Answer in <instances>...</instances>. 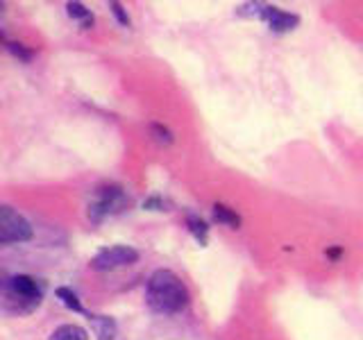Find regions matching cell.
<instances>
[{"label": "cell", "mask_w": 363, "mask_h": 340, "mask_svg": "<svg viewBox=\"0 0 363 340\" xmlns=\"http://www.w3.org/2000/svg\"><path fill=\"white\" fill-rule=\"evenodd\" d=\"M55 295L62 300V304L66 306V309L77 311V313H82V311H84V309H82V302L77 300V295H75L71 288H57V290H55Z\"/></svg>", "instance_id": "11"}, {"label": "cell", "mask_w": 363, "mask_h": 340, "mask_svg": "<svg viewBox=\"0 0 363 340\" xmlns=\"http://www.w3.org/2000/svg\"><path fill=\"white\" fill-rule=\"evenodd\" d=\"M50 340H89V336L84 329L77 324H62L52 332Z\"/></svg>", "instance_id": "8"}, {"label": "cell", "mask_w": 363, "mask_h": 340, "mask_svg": "<svg viewBox=\"0 0 363 340\" xmlns=\"http://www.w3.org/2000/svg\"><path fill=\"white\" fill-rule=\"evenodd\" d=\"M150 132L155 134V139L159 141V143H173V134H170V130L168 128H164V125H159V123H152L150 125Z\"/></svg>", "instance_id": "13"}, {"label": "cell", "mask_w": 363, "mask_h": 340, "mask_svg": "<svg viewBox=\"0 0 363 340\" xmlns=\"http://www.w3.org/2000/svg\"><path fill=\"white\" fill-rule=\"evenodd\" d=\"M109 7H111V11H113V16L118 18L121 26L128 28V26H130V16H128V11L123 9V5H121V3H109Z\"/></svg>", "instance_id": "15"}, {"label": "cell", "mask_w": 363, "mask_h": 340, "mask_svg": "<svg viewBox=\"0 0 363 340\" xmlns=\"http://www.w3.org/2000/svg\"><path fill=\"white\" fill-rule=\"evenodd\" d=\"M32 227L11 207L0 209V243H26L32 238Z\"/></svg>", "instance_id": "3"}, {"label": "cell", "mask_w": 363, "mask_h": 340, "mask_svg": "<svg viewBox=\"0 0 363 340\" xmlns=\"http://www.w3.org/2000/svg\"><path fill=\"white\" fill-rule=\"evenodd\" d=\"M139 261V252L134 247L128 245H113V247H105L94 256L91 261V268L94 270H116L123 266H130Z\"/></svg>", "instance_id": "5"}, {"label": "cell", "mask_w": 363, "mask_h": 340, "mask_svg": "<svg viewBox=\"0 0 363 340\" xmlns=\"http://www.w3.org/2000/svg\"><path fill=\"white\" fill-rule=\"evenodd\" d=\"M145 300L155 313L170 315V313H179L182 309H186L189 290L175 272L157 270V272H152V277L147 279Z\"/></svg>", "instance_id": "1"}, {"label": "cell", "mask_w": 363, "mask_h": 340, "mask_svg": "<svg viewBox=\"0 0 363 340\" xmlns=\"http://www.w3.org/2000/svg\"><path fill=\"white\" fill-rule=\"evenodd\" d=\"M189 227H191L193 236H196L200 243L207 241V225H204L200 218H196V215H189Z\"/></svg>", "instance_id": "12"}, {"label": "cell", "mask_w": 363, "mask_h": 340, "mask_svg": "<svg viewBox=\"0 0 363 340\" xmlns=\"http://www.w3.org/2000/svg\"><path fill=\"white\" fill-rule=\"evenodd\" d=\"M327 254H329V256H332V259H334V256H338V254H340V249H338V247H332V249H329V252H327Z\"/></svg>", "instance_id": "16"}, {"label": "cell", "mask_w": 363, "mask_h": 340, "mask_svg": "<svg viewBox=\"0 0 363 340\" xmlns=\"http://www.w3.org/2000/svg\"><path fill=\"white\" fill-rule=\"evenodd\" d=\"M128 202H130V200L125 198L123 188H118V186L98 188L94 202L89 204V218L94 220V222H100L102 218H105V215L121 211Z\"/></svg>", "instance_id": "4"}, {"label": "cell", "mask_w": 363, "mask_h": 340, "mask_svg": "<svg viewBox=\"0 0 363 340\" xmlns=\"http://www.w3.org/2000/svg\"><path fill=\"white\" fill-rule=\"evenodd\" d=\"M89 320L94 322V327H96L98 340H113V336H116V322H113L111 317H107V315H91Z\"/></svg>", "instance_id": "7"}, {"label": "cell", "mask_w": 363, "mask_h": 340, "mask_svg": "<svg viewBox=\"0 0 363 340\" xmlns=\"http://www.w3.org/2000/svg\"><path fill=\"white\" fill-rule=\"evenodd\" d=\"M66 9H68V14H71L73 18H77L79 23H82V28L94 26V16H91V11L82 3H68Z\"/></svg>", "instance_id": "10"}, {"label": "cell", "mask_w": 363, "mask_h": 340, "mask_svg": "<svg viewBox=\"0 0 363 340\" xmlns=\"http://www.w3.org/2000/svg\"><path fill=\"white\" fill-rule=\"evenodd\" d=\"M268 26L272 32H291L298 28L300 23V16L298 14H291V11H284V9H277V7H268L266 9V16Z\"/></svg>", "instance_id": "6"}, {"label": "cell", "mask_w": 363, "mask_h": 340, "mask_svg": "<svg viewBox=\"0 0 363 340\" xmlns=\"http://www.w3.org/2000/svg\"><path fill=\"white\" fill-rule=\"evenodd\" d=\"M7 48H9V52H11V55L18 57V60H23V62H30V60H32V52H30L23 43L9 41V43H7Z\"/></svg>", "instance_id": "14"}, {"label": "cell", "mask_w": 363, "mask_h": 340, "mask_svg": "<svg viewBox=\"0 0 363 340\" xmlns=\"http://www.w3.org/2000/svg\"><path fill=\"white\" fill-rule=\"evenodd\" d=\"M41 295H43V290L34 277L16 275L5 281V298H7V302H16L18 311H32L34 306H39Z\"/></svg>", "instance_id": "2"}, {"label": "cell", "mask_w": 363, "mask_h": 340, "mask_svg": "<svg viewBox=\"0 0 363 340\" xmlns=\"http://www.w3.org/2000/svg\"><path fill=\"white\" fill-rule=\"evenodd\" d=\"M213 218L227 225L230 230H238L241 227V218H238V213L232 211L230 207H225V204H213Z\"/></svg>", "instance_id": "9"}]
</instances>
